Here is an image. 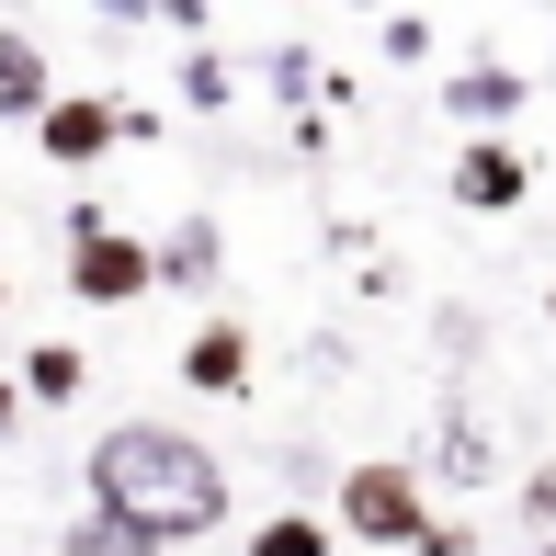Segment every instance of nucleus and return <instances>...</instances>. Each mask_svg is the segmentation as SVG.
Returning a JSON list of instances; mask_svg holds the SVG:
<instances>
[{"instance_id":"obj_1","label":"nucleus","mask_w":556,"mask_h":556,"mask_svg":"<svg viewBox=\"0 0 556 556\" xmlns=\"http://www.w3.org/2000/svg\"><path fill=\"white\" fill-rule=\"evenodd\" d=\"M80 477H91V500H103V511L148 522L160 545H193V534H216V522H239L227 466H216L193 432H160V420H114V432H91Z\"/></svg>"},{"instance_id":"obj_2","label":"nucleus","mask_w":556,"mask_h":556,"mask_svg":"<svg viewBox=\"0 0 556 556\" xmlns=\"http://www.w3.org/2000/svg\"><path fill=\"white\" fill-rule=\"evenodd\" d=\"M68 295L80 307H137V295H160V239H125L114 216H68Z\"/></svg>"},{"instance_id":"obj_3","label":"nucleus","mask_w":556,"mask_h":556,"mask_svg":"<svg viewBox=\"0 0 556 556\" xmlns=\"http://www.w3.org/2000/svg\"><path fill=\"white\" fill-rule=\"evenodd\" d=\"M330 522H341L352 545H397V556H409V545H420V522H432V500H420V477H409V466H352V477H341V500H330Z\"/></svg>"},{"instance_id":"obj_4","label":"nucleus","mask_w":556,"mask_h":556,"mask_svg":"<svg viewBox=\"0 0 556 556\" xmlns=\"http://www.w3.org/2000/svg\"><path fill=\"white\" fill-rule=\"evenodd\" d=\"M114 137H125V103H103V91H58V103L35 114V148H46L58 170H91Z\"/></svg>"},{"instance_id":"obj_5","label":"nucleus","mask_w":556,"mask_h":556,"mask_svg":"<svg viewBox=\"0 0 556 556\" xmlns=\"http://www.w3.org/2000/svg\"><path fill=\"white\" fill-rule=\"evenodd\" d=\"M522 193H534V160H522L511 137H466V160H454V205H466V216H511Z\"/></svg>"},{"instance_id":"obj_6","label":"nucleus","mask_w":556,"mask_h":556,"mask_svg":"<svg viewBox=\"0 0 556 556\" xmlns=\"http://www.w3.org/2000/svg\"><path fill=\"white\" fill-rule=\"evenodd\" d=\"M182 387L193 397H250V330L239 318H205V330L182 341Z\"/></svg>"},{"instance_id":"obj_7","label":"nucleus","mask_w":556,"mask_h":556,"mask_svg":"<svg viewBox=\"0 0 556 556\" xmlns=\"http://www.w3.org/2000/svg\"><path fill=\"white\" fill-rule=\"evenodd\" d=\"M46 103H58V68H46V46L0 23V125H35Z\"/></svg>"},{"instance_id":"obj_8","label":"nucleus","mask_w":556,"mask_h":556,"mask_svg":"<svg viewBox=\"0 0 556 556\" xmlns=\"http://www.w3.org/2000/svg\"><path fill=\"white\" fill-rule=\"evenodd\" d=\"M216 273H227V239H216V216H182V227L160 239V285H170V295H205Z\"/></svg>"},{"instance_id":"obj_9","label":"nucleus","mask_w":556,"mask_h":556,"mask_svg":"<svg viewBox=\"0 0 556 556\" xmlns=\"http://www.w3.org/2000/svg\"><path fill=\"white\" fill-rule=\"evenodd\" d=\"M522 91H534L522 68H454L443 103H454V125H511V114H522Z\"/></svg>"},{"instance_id":"obj_10","label":"nucleus","mask_w":556,"mask_h":556,"mask_svg":"<svg viewBox=\"0 0 556 556\" xmlns=\"http://www.w3.org/2000/svg\"><path fill=\"white\" fill-rule=\"evenodd\" d=\"M58 556H160V534H148V522H125V511H103V500H91V522H68V545Z\"/></svg>"},{"instance_id":"obj_11","label":"nucleus","mask_w":556,"mask_h":556,"mask_svg":"<svg viewBox=\"0 0 556 556\" xmlns=\"http://www.w3.org/2000/svg\"><path fill=\"white\" fill-rule=\"evenodd\" d=\"M432 477H454V489H489V477H500V443L477 432V420H454V432L432 443Z\"/></svg>"},{"instance_id":"obj_12","label":"nucleus","mask_w":556,"mask_h":556,"mask_svg":"<svg viewBox=\"0 0 556 556\" xmlns=\"http://www.w3.org/2000/svg\"><path fill=\"white\" fill-rule=\"evenodd\" d=\"M341 545V522H318V511H273V522H250V556H330Z\"/></svg>"},{"instance_id":"obj_13","label":"nucleus","mask_w":556,"mask_h":556,"mask_svg":"<svg viewBox=\"0 0 556 556\" xmlns=\"http://www.w3.org/2000/svg\"><path fill=\"white\" fill-rule=\"evenodd\" d=\"M80 352H68V341H46V352H23V397H46V409H68V397H80Z\"/></svg>"},{"instance_id":"obj_14","label":"nucleus","mask_w":556,"mask_h":556,"mask_svg":"<svg viewBox=\"0 0 556 556\" xmlns=\"http://www.w3.org/2000/svg\"><path fill=\"white\" fill-rule=\"evenodd\" d=\"M182 103H193V114L227 103V58H205V46H193V58H182Z\"/></svg>"},{"instance_id":"obj_15","label":"nucleus","mask_w":556,"mask_h":556,"mask_svg":"<svg viewBox=\"0 0 556 556\" xmlns=\"http://www.w3.org/2000/svg\"><path fill=\"white\" fill-rule=\"evenodd\" d=\"M522 522H534V534H556V466L522 477Z\"/></svg>"},{"instance_id":"obj_16","label":"nucleus","mask_w":556,"mask_h":556,"mask_svg":"<svg viewBox=\"0 0 556 556\" xmlns=\"http://www.w3.org/2000/svg\"><path fill=\"white\" fill-rule=\"evenodd\" d=\"M409 556H477V534H466V522H420V545Z\"/></svg>"},{"instance_id":"obj_17","label":"nucleus","mask_w":556,"mask_h":556,"mask_svg":"<svg viewBox=\"0 0 556 556\" xmlns=\"http://www.w3.org/2000/svg\"><path fill=\"white\" fill-rule=\"evenodd\" d=\"M12 432H23V387L0 375V443H12Z\"/></svg>"},{"instance_id":"obj_18","label":"nucleus","mask_w":556,"mask_h":556,"mask_svg":"<svg viewBox=\"0 0 556 556\" xmlns=\"http://www.w3.org/2000/svg\"><path fill=\"white\" fill-rule=\"evenodd\" d=\"M91 12H103V23H148L160 0H91Z\"/></svg>"},{"instance_id":"obj_19","label":"nucleus","mask_w":556,"mask_h":556,"mask_svg":"<svg viewBox=\"0 0 556 556\" xmlns=\"http://www.w3.org/2000/svg\"><path fill=\"white\" fill-rule=\"evenodd\" d=\"M534 556H556V534H545V545H534Z\"/></svg>"},{"instance_id":"obj_20","label":"nucleus","mask_w":556,"mask_h":556,"mask_svg":"<svg viewBox=\"0 0 556 556\" xmlns=\"http://www.w3.org/2000/svg\"><path fill=\"white\" fill-rule=\"evenodd\" d=\"M352 12H375V0H352Z\"/></svg>"},{"instance_id":"obj_21","label":"nucleus","mask_w":556,"mask_h":556,"mask_svg":"<svg viewBox=\"0 0 556 556\" xmlns=\"http://www.w3.org/2000/svg\"><path fill=\"white\" fill-rule=\"evenodd\" d=\"M0 307H12V285H0Z\"/></svg>"},{"instance_id":"obj_22","label":"nucleus","mask_w":556,"mask_h":556,"mask_svg":"<svg viewBox=\"0 0 556 556\" xmlns=\"http://www.w3.org/2000/svg\"><path fill=\"white\" fill-rule=\"evenodd\" d=\"M545 307H556V295H545Z\"/></svg>"}]
</instances>
